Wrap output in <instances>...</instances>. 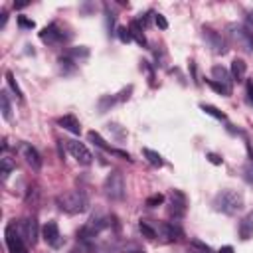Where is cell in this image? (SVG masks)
Segmentation results:
<instances>
[{
  "instance_id": "obj_12",
  "label": "cell",
  "mask_w": 253,
  "mask_h": 253,
  "mask_svg": "<svg viewBox=\"0 0 253 253\" xmlns=\"http://www.w3.org/2000/svg\"><path fill=\"white\" fill-rule=\"evenodd\" d=\"M156 231H158V237H162L164 241H180L184 237V231L176 225V223H170V221H160L156 225Z\"/></svg>"
},
{
  "instance_id": "obj_34",
  "label": "cell",
  "mask_w": 253,
  "mask_h": 253,
  "mask_svg": "<svg viewBox=\"0 0 253 253\" xmlns=\"http://www.w3.org/2000/svg\"><path fill=\"white\" fill-rule=\"evenodd\" d=\"M154 22H156V26H158L160 30H166V28H168V22H166V18H164L162 14H154Z\"/></svg>"
},
{
  "instance_id": "obj_20",
  "label": "cell",
  "mask_w": 253,
  "mask_h": 253,
  "mask_svg": "<svg viewBox=\"0 0 253 253\" xmlns=\"http://www.w3.org/2000/svg\"><path fill=\"white\" fill-rule=\"evenodd\" d=\"M138 229H140V233H142L144 237H148V239H158V231H156V225H152V221L140 219V221H138Z\"/></svg>"
},
{
  "instance_id": "obj_32",
  "label": "cell",
  "mask_w": 253,
  "mask_h": 253,
  "mask_svg": "<svg viewBox=\"0 0 253 253\" xmlns=\"http://www.w3.org/2000/svg\"><path fill=\"white\" fill-rule=\"evenodd\" d=\"M117 36H119V40H121L123 43H128V42L132 40V36H130V30H128V28H123V26L117 30Z\"/></svg>"
},
{
  "instance_id": "obj_30",
  "label": "cell",
  "mask_w": 253,
  "mask_h": 253,
  "mask_svg": "<svg viewBox=\"0 0 253 253\" xmlns=\"http://www.w3.org/2000/svg\"><path fill=\"white\" fill-rule=\"evenodd\" d=\"M115 101H117V97H111V95L101 97V99H99V111H101V113H105V111H107Z\"/></svg>"
},
{
  "instance_id": "obj_40",
  "label": "cell",
  "mask_w": 253,
  "mask_h": 253,
  "mask_svg": "<svg viewBox=\"0 0 253 253\" xmlns=\"http://www.w3.org/2000/svg\"><path fill=\"white\" fill-rule=\"evenodd\" d=\"M128 253H142V251H128Z\"/></svg>"
},
{
  "instance_id": "obj_28",
  "label": "cell",
  "mask_w": 253,
  "mask_h": 253,
  "mask_svg": "<svg viewBox=\"0 0 253 253\" xmlns=\"http://www.w3.org/2000/svg\"><path fill=\"white\" fill-rule=\"evenodd\" d=\"M6 79H8V85H10V89H12V91L16 93V97L22 101V99H24V95H22V89L18 87V83H16V79H14V75H12L10 71L6 73Z\"/></svg>"
},
{
  "instance_id": "obj_36",
  "label": "cell",
  "mask_w": 253,
  "mask_h": 253,
  "mask_svg": "<svg viewBox=\"0 0 253 253\" xmlns=\"http://www.w3.org/2000/svg\"><path fill=\"white\" fill-rule=\"evenodd\" d=\"M109 130H113L119 138H125V136H126V130H123L121 125H115V123H113V125H109Z\"/></svg>"
},
{
  "instance_id": "obj_18",
  "label": "cell",
  "mask_w": 253,
  "mask_h": 253,
  "mask_svg": "<svg viewBox=\"0 0 253 253\" xmlns=\"http://www.w3.org/2000/svg\"><path fill=\"white\" fill-rule=\"evenodd\" d=\"M245 71H247L245 61L235 57V59L231 61V71H229V73H231V79H233V81H237V83H239V81H243V79H245Z\"/></svg>"
},
{
  "instance_id": "obj_2",
  "label": "cell",
  "mask_w": 253,
  "mask_h": 253,
  "mask_svg": "<svg viewBox=\"0 0 253 253\" xmlns=\"http://www.w3.org/2000/svg\"><path fill=\"white\" fill-rule=\"evenodd\" d=\"M55 206L65 211V213H83L89 208V198L83 190H71V192H63L55 198Z\"/></svg>"
},
{
  "instance_id": "obj_27",
  "label": "cell",
  "mask_w": 253,
  "mask_h": 253,
  "mask_svg": "<svg viewBox=\"0 0 253 253\" xmlns=\"http://www.w3.org/2000/svg\"><path fill=\"white\" fill-rule=\"evenodd\" d=\"M14 168H16L14 160H12L10 156H4V158H2V180H6V178H8V174H10Z\"/></svg>"
},
{
  "instance_id": "obj_41",
  "label": "cell",
  "mask_w": 253,
  "mask_h": 253,
  "mask_svg": "<svg viewBox=\"0 0 253 253\" xmlns=\"http://www.w3.org/2000/svg\"><path fill=\"white\" fill-rule=\"evenodd\" d=\"M69 253H77V251H69Z\"/></svg>"
},
{
  "instance_id": "obj_23",
  "label": "cell",
  "mask_w": 253,
  "mask_h": 253,
  "mask_svg": "<svg viewBox=\"0 0 253 253\" xmlns=\"http://www.w3.org/2000/svg\"><path fill=\"white\" fill-rule=\"evenodd\" d=\"M65 57H69L71 61H79V59H87L89 57V49L85 47V45H81V47H71L67 53H65Z\"/></svg>"
},
{
  "instance_id": "obj_14",
  "label": "cell",
  "mask_w": 253,
  "mask_h": 253,
  "mask_svg": "<svg viewBox=\"0 0 253 253\" xmlns=\"http://www.w3.org/2000/svg\"><path fill=\"white\" fill-rule=\"evenodd\" d=\"M40 40L45 42V43L55 45V43H61V42L65 40V34L59 30L57 24H49V26H45V28L40 32Z\"/></svg>"
},
{
  "instance_id": "obj_10",
  "label": "cell",
  "mask_w": 253,
  "mask_h": 253,
  "mask_svg": "<svg viewBox=\"0 0 253 253\" xmlns=\"http://www.w3.org/2000/svg\"><path fill=\"white\" fill-rule=\"evenodd\" d=\"M42 237H43V241H45L49 247H53V249H59V247L63 245V237H61L59 227H57L55 221H47V223L42 227Z\"/></svg>"
},
{
  "instance_id": "obj_13",
  "label": "cell",
  "mask_w": 253,
  "mask_h": 253,
  "mask_svg": "<svg viewBox=\"0 0 253 253\" xmlns=\"http://www.w3.org/2000/svg\"><path fill=\"white\" fill-rule=\"evenodd\" d=\"M18 150H20V156L26 160V164H28L32 170H40V168H42V156H40V152H38L30 142H22Z\"/></svg>"
},
{
  "instance_id": "obj_6",
  "label": "cell",
  "mask_w": 253,
  "mask_h": 253,
  "mask_svg": "<svg viewBox=\"0 0 253 253\" xmlns=\"http://www.w3.org/2000/svg\"><path fill=\"white\" fill-rule=\"evenodd\" d=\"M188 210V198L180 190H172L168 196V215L174 219H182Z\"/></svg>"
},
{
  "instance_id": "obj_9",
  "label": "cell",
  "mask_w": 253,
  "mask_h": 253,
  "mask_svg": "<svg viewBox=\"0 0 253 253\" xmlns=\"http://www.w3.org/2000/svg\"><path fill=\"white\" fill-rule=\"evenodd\" d=\"M202 36H204V40H206V43L211 47V51L213 53H217V55H223V53H227V43L223 42V38L217 34V32H213L211 28H202Z\"/></svg>"
},
{
  "instance_id": "obj_1",
  "label": "cell",
  "mask_w": 253,
  "mask_h": 253,
  "mask_svg": "<svg viewBox=\"0 0 253 253\" xmlns=\"http://www.w3.org/2000/svg\"><path fill=\"white\" fill-rule=\"evenodd\" d=\"M211 206H213V210L219 211V213L233 215V213H237V211L245 206V198H243V194H241L239 190L227 188V190H221V192H217V194L213 196Z\"/></svg>"
},
{
  "instance_id": "obj_4",
  "label": "cell",
  "mask_w": 253,
  "mask_h": 253,
  "mask_svg": "<svg viewBox=\"0 0 253 253\" xmlns=\"http://www.w3.org/2000/svg\"><path fill=\"white\" fill-rule=\"evenodd\" d=\"M103 190H105V196L109 198V200H115V202H119V200H123L125 198V178H123V174L119 172V170H113L107 178H105V182H103Z\"/></svg>"
},
{
  "instance_id": "obj_29",
  "label": "cell",
  "mask_w": 253,
  "mask_h": 253,
  "mask_svg": "<svg viewBox=\"0 0 253 253\" xmlns=\"http://www.w3.org/2000/svg\"><path fill=\"white\" fill-rule=\"evenodd\" d=\"M241 172H243V180L253 186V160H249V162L241 168Z\"/></svg>"
},
{
  "instance_id": "obj_7",
  "label": "cell",
  "mask_w": 253,
  "mask_h": 253,
  "mask_svg": "<svg viewBox=\"0 0 253 253\" xmlns=\"http://www.w3.org/2000/svg\"><path fill=\"white\" fill-rule=\"evenodd\" d=\"M14 223L18 227L20 235L24 237V241L34 247L38 243V221H36V217H24V219L14 221Z\"/></svg>"
},
{
  "instance_id": "obj_21",
  "label": "cell",
  "mask_w": 253,
  "mask_h": 253,
  "mask_svg": "<svg viewBox=\"0 0 253 253\" xmlns=\"http://www.w3.org/2000/svg\"><path fill=\"white\" fill-rule=\"evenodd\" d=\"M0 109H2V117L6 121H12V105H10V97L8 91H0Z\"/></svg>"
},
{
  "instance_id": "obj_8",
  "label": "cell",
  "mask_w": 253,
  "mask_h": 253,
  "mask_svg": "<svg viewBox=\"0 0 253 253\" xmlns=\"http://www.w3.org/2000/svg\"><path fill=\"white\" fill-rule=\"evenodd\" d=\"M63 142H65V146H67L69 154H71L79 164L87 166V164H91V162H93V154L89 152V148H87L83 142H79V140H63Z\"/></svg>"
},
{
  "instance_id": "obj_16",
  "label": "cell",
  "mask_w": 253,
  "mask_h": 253,
  "mask_svg": "<svg viewBox=\"0 0 253 253\" xmlns=\"http://www.w3.org/2000/svg\"><path fill=\"white\" fill-rule=\"evenodd\" d=\"M239 237L241 239H251L253 237V211H249L239 221Z\"/></svg>"
},
{
  "instance_id": "obj_19",
  "label": "cell",
  "mask_w": 253,
  "mask_h": 253,
  "mask_svg": "<svg viewBox=\"0 0 253 253\" xmlns=\"http://www.w3.org/2000/svg\"><path fill=\"white\" fill-rule=\"evenodd\" d=\"M128 30H130V36H132V40H134L136 43L146 45V36H144V32H142V26H140L138 20H132V22L128 24Z\"/></svg>"
},
{
  "instance_id": "obj_15",
  "label": "cell",
  "mask_w": 253,
  "mask_h": 253,
  "mask_svg": "<svg viewBox=\"0 0 253 253\" xmlns=\"http://www.w3.org/2000/svg\"><path fill=\"white\" fill-rule=\"evenodd\" d=\"M57 125L63 126L65 130L73 132V134H79L81 132V125H79V121H77L75 115H63V117H59L57 119Z\"/></svg>"
},
{
  "instance_id": "obj_3",
  "label": "cell",
  "mask_w": 253,
  "mask_h": 253,
  "mask_svg": "<svg viewBox=\"0 0 253 253\" xmlns=\"http://www.w3.org/2000/svg\"><path fill=\"white\" fill-rule=\"evenodd\" d=\"M227 36L229 40L243 51L247 53H253V34L241 26V24H227Z\"/></svg>"
},
{
  "instance_id": "obj_37",
  "label": "cell",
  "mask_w": 253,
  "mask_h": 253,
  "mask_svg": "<svg viewBox=\"0 0 253 253\" xmlns=\"http://www.w3.org/2000/svg\"><path fill=\"white\" fill-rule=\"evenodd\" d=\"M206 158H208L211 164H221V162H223V160H221L217 154H213V152H208V154H206Z\"/></svg>"
},
{
  "instance_id": "obj_35",
  "label": "cell",
  "mask_w": 253,
  "mask_h": 253,
  "mask_svg": "<svg viewBox=\"0 0 253 253\" xmlns=\"http://www.w3.org/2000/svg\"><path fill=\"white\" fill-rule=\"evenodd\" d=\"M18 24L22 26V28H28V30H32L36 24H34V20H28L26 16H18Z\"/></svg>"
},
{
  "instance_id": "obj_25",
  "label": "cell",
  "mask_w": 253,
  "mask_h": 253,
  "mask_svg": "<svg viewBox=\"0 0 253 253\" xmlns=\"http://www.w3.org/2000/svg\"><path fill=\"white\" fill-rule=\"evenodd\" d=\"M200 109L206 113V115H211L213 119H217V121H225V113H221L219 109H215L213 105H206V103H202L200 105Z\"/></svg>"
},
{
  "instance_id": "obj_24",
  "label": "cell",
  "mask_w": 253,
  "mask_h": 253,
  "mask_svg": "<svg viewBox=\"0 0 253 253\" xmlns=\"http://www.w3.org/2000/svg\"><path fill=\"white\" fill-rule=\"evenodd\" d=\"M215 93H219V95H223V97H229L231 95V87H227V85H223V83H217V81H213V79H208L206 81Z\"/></svg>"
},
{
  "instance_id": "obj_17",
  "label": "cell",
  "mask_w": 253,
  "mask_h": 253,
  "mask_svg": "<svg viewBox=\"0 0 253 253\" xmlns=\"http://www.w3.org/2000/svg\"><path fill=\"white\" fill-rule=\"evenodd\" d=\"M211 79L217 81V83H223V85L231 87V73L225 67H221V65H213L211 67Z\"/></svg>"
},
{
  "instance_id": "obj_31",
  "label": "cell",
  "mask_w": 253,
  "mask_h": 253,
  "mask_svg": "<svg viewBox=\"0 0 253 253\" xmlns=\"http://www.w3.org/2000/svg\"><path fill=\"white\" fill-rule=\"evenodd\" d=\"M162 202H164V196H162V194H152V196L146 198V206H148V208H156V206H160Z\"/></svg>"
},
{
  "instance_id": "obj_39",
  "label": "cell",
  "mask_w": 253,
  "mask_h": 253,
  "mask_svg": "<svg viewBox=\"0 0 253 253\" xmlns=\"http://www.w3.org/2000/svg\"><path fill=\"white\" fill-rule=\"evenodd\" d=\"M249 22H251V26H253V10L249 12Z\"/></svg>"
},
{
  "instance_id": "obj_33",
  "label": "cell",
  "mask_w": 253,
  "mask_h": 253,
  "mask_svg": "<svg viewBox=\"0 0 253 253\" xmlns=\"http://www.w3.org/2000/svg\"><path fill=\"white\" fill-rule=\"evenodd\" d=\"M245 99L249 105H253V81H247L245 85Z\"/></svg>"
},
{
  "instance_id": "obj_38",
  "label": "cell",
  "mask_w": 253,
  "mask_h": 253,
  "mask_svg": "<svg viewBox=\"0 0 253 253\" xmlns=\"http://www.w3.org/2000/svg\"><path fill=\"white\" fill-rule=\"evenodd\" d=\"M217 253H233V247H231V245H223Z\"/></svg>"
},
{
  "instance_id": "obj_11",
  "label": "cell",
  "mask_w": 253,
  "mask_h": 253,
  "mask_svg": "<svg viewBox=\"0 0 253 253\" xmlns=\"http://www.w3.org/2000/svg\"><path fill=\"white\" fill-rule=\"evenodd\" d=\"M87 138H89V140H91V142H93L95 146H99L101 150H105V152H111V154H117V156H121V158H125V160H128V162L132 160L128 152H125V150H119V148H113L111 144H107V140H105V138H103V136H101V134H99L97 130H89V132H87Z\"/></svg>"
},
{
  "instance_id": "obj_26",
  "label": "cell",
  "mask_w": 253,
  "mask_h": 253,
  "mask_svg": "<svg viewBox=\"0 0 253 253\" xmlns=\"http://www.w3.org/2000/svg\"><path fill=\"white\" fill-rule=\"evenodd\" d=\"M190 247H192V253H213V249L210 245H206L204 241H200V239H192Z\"/></svg>"
},
{
  "instance_id": "obj_22",
  "label": "cell",
  "mask_w": 253,
  "mask_h": 253,
  "mask_svg": "<svg viewBox=\"0 0 253 253\" xmlns=\"http://www.w3.org/2000/svg\"><path fill=\"white\" fill-rule=\"evenodd\" d=\"M142 156H144L152 166H156V168L164 166V158H162L156 150H152V148H142Z\"/></svg>"
},
{
  "instance_id": "obj_5",
  "label": "cell",
  "mask_w": 253,
  "mask_h": 253,
  "mask_svg": "<svg viewBox=\"0 0 253 253\" xmlns=\"http://www.w3.org/2000/svg\"><path fill=\"white\" fill-rule=\"evenodd\" d=\"M4 241H6V247L10 253H28V243L24 241V237L20 235L16 223H8L6 229H4Z\"/></svg>"
}]
</instances>
